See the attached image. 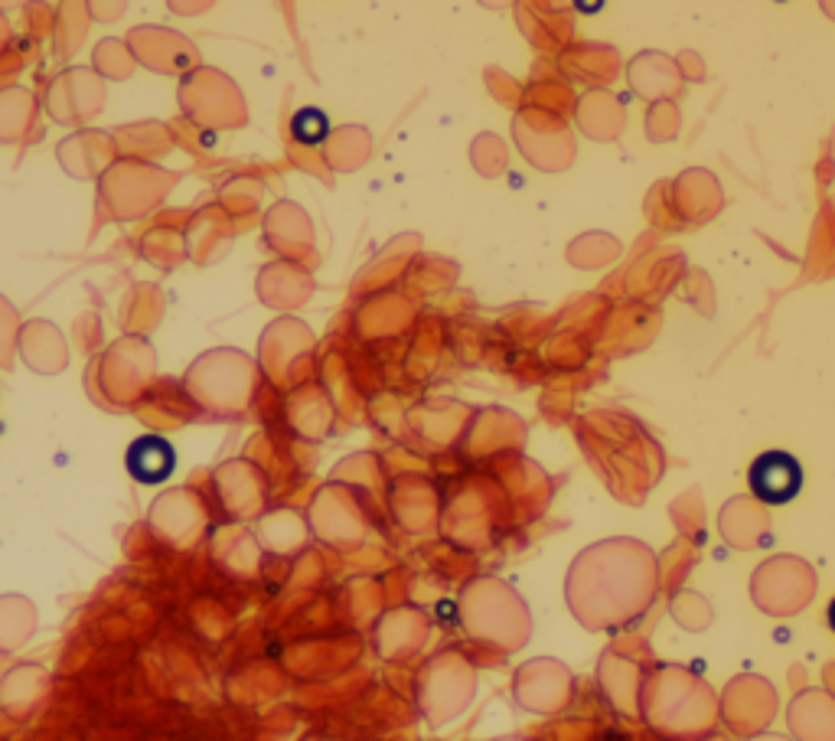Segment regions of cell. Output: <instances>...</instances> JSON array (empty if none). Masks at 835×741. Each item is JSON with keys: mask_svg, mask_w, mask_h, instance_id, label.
<instances>
[{"mask_svg": "<svg viewBox=\"0 0 835 741\" xmlns=\"http://www.w3.org/2000/svg\"><path fill=\"white\" fill-rule=\"evenodd\" d=\"M748 490L767 507H786L803 490V464L790 451H764L748 467Z\"/></svg>", "mask_w": 835, "mask_h": 741, "instance_id": "obj_1", "label": "cell"}, {"mask_svg": "<svg viewBox=\"0 0 835 741\" xmlns=\"http://www.w3.org/2000/svg\"><path fill=\"white\" fill-rule=\"evenodd\" d=\"M125 467L144 487L163 484L177 470V447L160 435H140L125 454Z\"/></svg>", "mask_w": 835, "mask_h": 741, "instance_id": "obj_2", "label": "cell"}, {"mask_svg": "<svg viewBox=\"0 0 835 741\" xmlns=\"http://www.w3.org/2000/svg\"><path fill=\"white\" fill-rule=\"evenodd\" d=\"M290 135H294V141H300V145H307V148H317V145L327 141V135H330V118H327V112H320V108H314V105L294 112V118H290Z\"/></svg>", "mask_w": 835, "mask_h": 741, "instance_id": "obj_3", "label": "cell"}, {"mask_svg": "<svg viewBox=\"0 0 835 741\" xmlns=\"http://www.w3.org/2000/svg\"><path fill=\"white\" fill-rule=\"evenodd\" d=\"M826 624H829V631L835 634V597L829 601V607H826Z\"/></svg>", "mask_w": 835, "mask_h": 741, "instance_id": "obj_4", "label": "cell"}]
</instances>
